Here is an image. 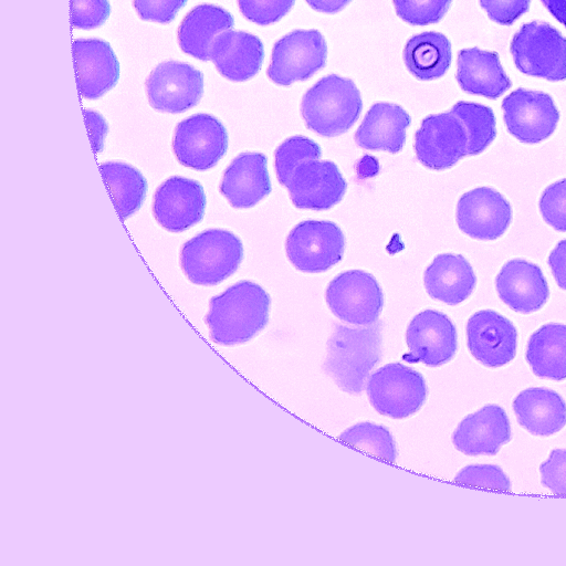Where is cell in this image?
<instances>
[{
    "label": "cell",
    "mask_w": 566,
    "mask_h": 566,
    "mask_svg": "<svg viewBox=\"0 0 566 566\" xmlns=\"http://www.w3.org/2000/svg\"><path fill=\"white\" fill-rule=\"evenodd\" d=\"M451 111L462 122L467 136V156L479 155L496 137V120L493 111L485 105L472 102H458Z\"/></svg>",
    "instance_id": "obj_32"
},
{
    "label": "cell",
    "mask_w": 566,
    "mask_h": 566,
    "mask_svg": "<svg viewBox=\"0 0 566 566\" xmlns=\"http://www.w3.org/2000/svg\"><path fill=\"white\" fill-rule=\"evenodd\" d=\"M108 0H71V19L75 29L101 27L109 17Z\"/></svg>",
    "instance_id": "obj_39"
},
{
    "label": "cell",
    "mask_w": 566,
    "mask_h": 566,
    "mask_svg": "<svg viewBox=\"0 0 566 566\" xmlns=\"http://www.w3.org/2000/svg\"><path fill=\"white\" fill-rule=\"evenodd\" d=\"M503 119L511 135L525 144H537L555 130L559 112L547 93L517 88L502 102Z\"/></svg>",
    "instance_id": "obj_10"
},
{
    "label": "cell",
    "mask_w": 566,
    "mask_h": 566,
    "mask_svg": "<svg viewBox=\"0 0 566 566\" xmlns=\"http://www.w3.org/2000/svg\"><path fill=\"white\" fill-rule=\"evenodd\" d=\"M73 52L82 97L96 99L116 85L119 63L109 43L80 39L74 41Z\"/></svg>",
    "instance_id": "obj_20"
},
{
    "label": "cell",
    "mask_w": 566,
    "mask_h": 566,
    "mask_svg": "<svg viewBox=\"0 0 566 566\" xmlns=\"http://www.w3.org/2000/svg\"><path fill=\"white\" fill-rule=\"evenodd\" d=\"M532 0H480L482 9L497 24L511 25L530 9Z\"/></svg>",
    "instance_id": "obj_41"
},
{
    "label": "cell",
    "mask_w": 566,
    "mask_h": 566,
    "mask_svg": "<svg viewBox=\"0 0 566 566\" xmlns=\"http://www.w3.org/2000/svg\"><path fill=\"white\" fill-rule=\"evenodd\" d=\"M85 123L95 153L103 150L104 139L107 134V123L104 117L91 109H83Z\"/></svg>",
    "instance_id": "obj_43"
},
{
    "label": "cell",
    "mask_w": 566,
    "mask_h": 566,
    "mask_svg": "<svg viewBox=\"0 0 566 566\" xmlns=\"http://www.w3.org/2000/svg\"><path fill=\"white\" fill-rule=\"evenodd\" d=\"M381 323L364 327L336 325L327 342L324 371L349 394H360L381 358Z\"/></svg>",
    "instance_id": "obj_2"
},
{
    "label": "cell",
    "mask_w": 566,
    "mask_h": 566,
    "mask_svg": "<svg viewBox=\"0 0 566 566\" xmlns=\"http://www.w3.org/2000/svg\"><path fill=\"white\" fill-rule=\"evenodd\" d=\"M409 356L429 366L448 363L458 348L457 329L443 313L427 310L409 323L406 334Z\"/></svg>",
    "instance_id": "obj_18"
},
{
    "label": "cell",
    "mask_w": 566,
    "mask_h": 566,
    "mask_svg": "<svg viewBox=\"0 0 566 566\" xmlns=\"http://www.w3.org/2000/svg\"><path fill=\"white\" fill-rule=\"evenodd\" d=\"M327 45L317 30H294L275 42L268 76L279 85L305 81L323 69Z\"/></svg>",
    "instance_id": "obj_9"
},
{
    "label": "cell",
    "mask_w": 566,
    "mask_h": 566,
    "mask_svg": "<svg viewBox=\"0 0 566 566\" xmlns=\"http://www.w3.org/2000/svg\"><path fill=\"white\" fill-rule=\"evenodd\" d=\"M285 249L289 260L297 270L324 272L343 259L345 235L332 221L306 220L291 230Z\"/></svg>",
    "instance_id": "obj_7"
},
{
    "label": "cell",
    "mask_w": 566,
    "mask_h": 566,
    "mask_svg": "<svg viewBox=\"0 0 566 566\" xmlns=\"http://www.w3.org/2000/svg\"><path fill=\"white\" fill-rule=\"evenodd\" d=\"M547 262L558 286L566 290V239L556 244Z\"/></svg>",
    "instance_id": "obj_44"
},
{
    "label": "cell",
    "mask_w": 566,
    "mask_h": 566,
    "mask_svg": "<svg viewBox=\"0 0 566 566\" xmlns=\"http://www.w3.org/2000/svg\"><path fill=\"white\" fill-rule=\"evenodd\" d=\"M526 360L535 375L552 380L566 378V325L549 323L532 334Z\"/></svg>",
    "instance_id": "obj_30"
},
{
    "label": "cell",
    "mask_w": 566,
    "mask_h": 566,
    "mask_svg": "<svg viewBox=\"0 0 566 566\" xmlns=\"http://www.w3.org/2000/svg\"><path fill=\"white\" fill-rule=\"evenodd\" d=\"M510 51L520 72L557 82L566 80V38L544 21L523 24Z\"/></svg>",
    "instance_id": "obj_5"
},
{
    "label": "cell",
    "mask_w": 566,
    "mask_h": 566,
    "mask_svg": "<svg viewBox=\"0 0 566 566\" xmlns=\"http://www.w3.org/2000/svg\"><path fill=\"white\" fill-rule=\"evenodd\" d=\"M403 61L416 78L421 81L439 78L450 67L451 43L444 34L439 32L416 34L405 45Z\"/></svg>",
    "instance_id": "obj_29"
},
{
    "label": "cell",
    "mask_w": 566,
    "mask_h": 566,
    "mask_svg": "<svg viewBox=\"0 0 566 566\" xmlns=\"http://www.w3.org/2000/svg\"><path fill=\"white\" fill-rule=\"evenodd\" d=\"M547 11L566 27V0H541Z\"/></svg>",
    "instance_id": "obj_46"
},
{
    "label": "cell",
    "mask_w": 566,
    "mask_h": 566,
    "mask_svg": "<svg viewBox=\"0 0 566 566\" xmlns=\"http://www.w3.org/2000/svg\"><path fill=\"white\" fill-rule=\"evenodd\" d=\"M322 149L314 140L296 135L285 139L275 150V171L281 185H289L296 168L305 161L319 159Z\"/></svg>",
    "instance_id": "obj_34"
},
{
    "label": "cell",
    "mask_w": 566,
    "mask_h": 566,
    "mask_svg": "<svg viewBox=\"0 0 566 566\" xmlns=\"http://www.w3.org/2000/svg\"><path fill=\"white\" fill-rule=\"evenodd\" d=\"M366 392L379 413L406 418L422 407L428 389L420 373L400 363H389L368 377Z\"/></svg>",
    "instance_id": "obj_6"
},
{
    "label": "cell",
    "mask_w": 566,
    "mask_h": 566,
    "mask_svg": "<svg viewBox=\"0 0 566 566\" xmlns=\"http://www.w3.org/2000/svg\"><path fill=\"white\" fill-rule=\"evenodd\" d=\"M510 440V420L497 405H486L465 417L452 436L454 447L469 455L495 454Z\"/></svg>",
    "instance_id": "obj_21"
},
{
    "label": "cell",
    "mask_w": 566,
    "mask_h": 566,
    "mask_svg": "<svg viewBox=\"0 0 566 566\" xmlns=\"http://www.w3.org/2000/svg\"><path fill=\"white\" fill-rule=\"evenodd\" d=\"M512 221L510 202L495 189L479 187L461 196L457 222L462 232L476 240H495Z\"/></svg>",
    "instance_id": "obj_14"
},
{
    "label": "cell",
    "mask_w": 566,
    "mask_h": 566,
    "mask_svg": "<svg viewBox=\"0 0 566 566\" xmlns=\"http://www.w3.org/2000/svg\"><path fill=\"white\" fill-rule=\"evenodd\" d=\"M424 287L429 296L449 305H457L473 292L476 277L469 261L459 254L437 255L426 269Z\"/></svg>",
    "instance_id": "obj_26"
},
{
    "label": "cell",
    "mask_w": 566,
    "mask_h": 566,
    "mask_svg": "<svg viewBox=\"0 0 566 566\" xmlns=\"http://www.w3.org/2000/svg\"><path fill=\"white\" fill-rule=\"evenodd\" d=\"M468 136L460 118L450 109L423 118L415 135L417 159L433 170H444L467 156Z\"/></svg>",
    "instance_id": "obj_11"
},
{
    "label": "cell",
    "mask_w": 566,
    "mask_h": 566,
    "mask_svg": "<svg viewBox=\"0 0 566 566\" xmlns=\"http://www.w3.org/2000/svg\"><path fill=\"white\" fill-rule=\"evenodd\" d=\"M206 195L196 180L174 176L158 187L153 212L157 222L171 232H181L198 223L205 214Z\"/></svg>",
    "instance_id": "obj_16"
},
{
    "label": "cell",
    "mask_w": 566,
    "mask_h": 566,
    "mask_svg": "<svg viewBox=\"0 0 566 566\" xmlns=\"http://www.w3.org/2000/svg\"><path fill=\"white\" fill-rule=\"evenodd\" d=\"M272 190L268 158L261 153H242L228 166L220 184L221 193L234 208H251Z\"/></svg>",
    "instance_id": "obj_22"
},
{
    "label": "cell",
    "mask_w": 566,
    "mask_h": 566,
    "mask_svg": "<svg viewBox=\"0 0 566 566\" xmlns=\"http://www.w3.org/2000/svg\"><path fill=\"white\" fill-rule=\"evenodd\" d=\"M264 48L261 40L248 32L227 30L216 36L210 60L226 78L243 82L261 69Z\"/></svg>",
    "instance_id": "obj_23"
},
{
    "label": "cell",
    "mask_w": 566,
    "mask_h": 566,
    "mask_svg": "<svg viewBox=\"0 0 566 566\" xmlns=\"http://www.w3.org/2000/svg\"><path fill=\"white\" fill-rule=\"evenodd\" d=\"M294 3L295 0H238L241 13L259 25L277 22L289 13Z\"/></svg>",
    "instance_id": "obj_37"
},
{
    "label": "cell",
    "mask_w": 566,
    "mask_h": 566,
    "mask_svg": "<svg viewBox=\"0 0 566 566\" xmlns=\"http://www.w3.org/2000/svg\"><path fill=\"white\" fill-rule=\"evenodd\" d=\"M172 148L181 165L196 170H207L226 154L228 133L216 117L196 114L177 125Z\"/></svg>",
    "instance_id": "obj_12"
},
{
    "label": "cell",
    "mask_w": 566,
    "mask_h": 566,
    "mask_svg": "<svg viewBox=\"0 0 566 566\" xmlns=\"http://www.w3.org/2000/svg\"><path fill=\"white\" fill-rule=\"evenodd\" d=\"M150 106L160 112L182 113L198 104L203 94V75L187 63L158 64L146 81Z\"/></svg>",
    "instance_id": "obj_13"
},
{
    "label": "cell",
    "mask_w": 566,
    "mask_h": 566,
    "mask_svg": "<svg viewBox=\"0 0 566 566\" xmlns=\"http://www.w3.org/2000/svg\"><path fill=\"white\" fill-rule=\"evenodd\" d=\"M410 123V115L401 106L376 103L365 115L355 139L364 149L397 154L405 146L406 130Z\"/></svg>",
    "instance_id": "obj_25"
},
{
    "label": "cell",
    "mask_w": 566,
    "mask_h": 566,
    "mask_svg": "<svg viewBox=\"0 0 566 566\" xmlns=\"http://www.w3.org/2000/svg\"><path fill=\"white\" fill-rule=\"evenodd\" d=\"M538 206L547 224L566 232V178L549 185L542 193Z\"/></svg>",
    "instance_id": "obj_36"
},
{
    "label": "cell",
    "mask_w": 566,
    "mask_h": 566,
    "mask_svg": "<svg viewBox=\"0 0 566 566\" xmlns=\"http://www.w3.org/2000/svg\"><path fill=\"white\" fill-rule=\"evenodd\" d=\"M326 302L340 321L368 326L378 321L384 307V293L371 274L350 270L331 281L326 290Z\"/></svg>",
    "instance_id": "obj_8"
},
{
    "label": "cell",
    "mask_w": 566,
    "mask_h": 566,
    "mask_svg": "<svg viewBox=\"0 0 566 566\" xmlns=\"http://www.w3.org/2000/svg\"><path fill=\"white\" fill-rule=\"evenodd\" d=\"M286 189L297 208L326 210L340 202L347 182L335 163L313 159L296 168Z\"/></svg>",
    "instance_id": "obj_15"
},
{
    "label": "cell",
    "mask_w": 566,
    "mask_h": 566,
    "mask_svg": "<svg viewBox=\"0 0 566 566\" xmlns=\"http://www.w3.org/2000/svg\"><path fill=\"white\" fill-rule=\"evenodd\" d=\"M495 286L502 302L522 314L538 311L549 296L542 270L534 263L515 259L500 270Z\"/></svg>",
    "instance_id": "obj_19"
},
{
    "label": "cell",
    "mask_w": 566,
    "mask_h": 566,
    "mask_svg": "<svg viewBox=\"0 0 566 566\" xmlns=\"http://www.w3.org/2000/svg\"><path fill=\"white\" fill-rule=\"evenodd\" d=\"M517 420L536 436H551L566 424V403L554 390L527 388L513 401Z\"/></svg>",
    "instance_id": "obj_28"
},
{
    "label": "cell",
    "mask_w": 566,
    "mask_h": 566,
    "mask_svg": "<svg viewBox=\"0 0 566 566\" xmlns=\"http://www.w3.org/2000/svg\"><path fill=\"white\" fill-rule=\"evenodd\" d=\"M455 78L464 92L491 99L499 98L512 86L497 53L479 48L459 52Z\"/></svg>",
    "instance_id": "obj_24"
},
{
    "label": "cell",
    "mask_w": 566,
    "mask_h": 566,
    "mask_svg": "<svg viewBox=\"0 0 566 566\" xmlns=\"http://www.w3.org/2000/svg\"><path fill=\"white\" fill-rule=\"evenodd\" d=\"M339 439L381 460L395 462L397 458L395 440L389 430L380 424L356 423L343 431Z\"/></svg>",
    "instance_id": "obj_33"
},
{
    "label": "cell",
    "mask_w": 566,
    "mask_h": 566,
    "mask_svg": "<svg viewBox=\"0 0 566 566\" xmlns=\"http://www.w3.org/2000/svg\"><path fill=\"white\" fill-rule=\"evenodd\" d=\"M99 169L122 219L137 211L146 196L147 181L136 168L123 163H104Z\"/></svg>",
    "instance_id": "obj_31"
},
{
    "label": "cell",
    "mask_w": 566,
    "mask_h": 566,
    "mask_svg": "<svg viewBox=\"0 0 566 566\" xmlns=\"http://www.w3.org/2000/svg\"><path fill=\"white\" fill-rule=\"evenodd\" d=\"M396 13L411 25L439 22L448 12L452 0H392Z\"/></svg>",
    "instance_id": "obj_35"
},
{
    "label": "cell",
    "mask_w": 566,
    "mask_h": 566,
    "mask_svg": "<svg viewBox=\"0 0 566 566\" xmlns=\"http://www.w3.org/2000/svg\"><path fill=\"white\" fill-rule=\"evenodd\" d=\"M542 484L556 494H566V449H554L539 467Z\"/></svg>",
    "instance_id": "obj_40"
},
{
    "label": "cell",
    "mask_w": 566,
    "mask_h": 566,
    "mask_svg": "<svg viewBox=\"0 0 566 566\" xmlns=\"http://www.w3.org/2000/svg\"><path fill=\"white\" fill-rule=\"evenodd\" d=\"M361 109L363 101L356 84L336 74L315 83L301 104L306 126L324 137L346 133L357 122Z\"/></svg>",
    "instance_id": "obj_3"
},
{
    "label": "cell",
    "mask_w": 566,
    "mask_h": 566,
    "mask_svg": "<svg viewBox=\"0 0 566 566\" xmlns=\"http://www.w3.org/2000/svg\"><path fill=\"white\" fill-rule=\"evenodd\" d=\"M233 17L221 7L200 4L193 8L178 28L180 49L201 61H210L213 40L220 33L231 30Z\"/></svg>",
    "instance_id": "obj_27"
},
{
    "label": "cell",
    "mask_w": 566,
    "mask_h": 566,
    "mask_svg": "<svg viewBox=\"0 0 566 566\" xmlns=\"http://www.w3.org/2000/svg\"><path fill=\"white\" fill-rule=\"evenodd\" d=\"M458 483L489 489L511 490V482L502 469L494 464H471L460 470Z\"/></svg>",
    "instance_id": "obj_38"
},
{
    "label": "cell",
    "mask_w": 566,
    "mask_h": 566,
    "mask_svg": "<svg viewBox=\"0 0 566 566\" xmlns=\"http://www.w3.org/2000/svg\"><path fill=\"white\" fill-rule=\"evenodd\" d=\"M316 11L336 13L343 10L352 0H305Z\"/></svg>",
    "instance_id": "obj_45"
},
{
    "label": "cell",
    "mask_w": 566,
    "mask_h": 566,
    "mask_svg": "<svg viewBox=\"0 0 566 566\" xmlns=\"http://www.w3.org/2000/svg\"><path fill=\"white\" fill-rule=\"evenodd\" d=\"M187 0H134V7L143 20L158 23L171 22Z\"/></svg>",
    "instance_id": "obj_42"
},
{
    "label": "cell",
    "mask_w": 566,
    "mask_h": 566,
    "mask_svg": "<svg viewBox=\"0 0 566 566\" xmlns=\"http://www.w3.org/2000/svg\"><path fill=\"white\" fill-rule=\"evenodd\" d=\"M471 354L485 366L499 367L516 354L517 332L511 321L492 310L474 313L467 324Z\"/></svg>",
    "instance_id": "obj_17"
},
{
    "label": "cell",
    "mask_w": 566,
    "mask_h": 566,
    "mask_svg": "<svg viewBox=\"0 0 566 566\" xmlns=\"http://www.w3.org/2000/svg\"><path fill=\"white\" fill-rule=\"evenodd\" d=\"M243 259L241 240L230 231L209 229L186 242L180 263L195 284L214 285L232 275Z\"/></svg>",
    "instance_id": "obj_4"
},
{
    "label": "cell",
    "mask_w": 566,
    "mask_h": 566,
    "mask_svg": "<svg viewBox=\"0 0 566 566\" xmlns=\"http://www.w3.org/2000/svg\"><path fill=\"white\" fill-rule=\"evenodd\" d=\"M271 298L259 284L240 281L211 298L207 324L217 344L245 343L269 323Z\"/></svg>",
    "instance_id": "obj_1"
}]
</instances>
